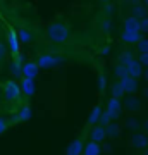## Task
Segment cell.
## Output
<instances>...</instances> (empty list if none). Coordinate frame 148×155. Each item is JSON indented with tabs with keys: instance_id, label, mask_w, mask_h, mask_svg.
<instances>
[{
	"instance_id": "6da1fadb",
	"label": "cell",
	"mask_w": 148,
	"mask_h": 155,
	"mask_svg": "<svg viewBox=\"0 0 148 155\" xmlns=\"http://www.w3.org/2000/svg\"><path fill=\"white\" fill-rule=\"evenodd\" d=\"M71 35H72L71 26L62 21H54L47 26V38L52 43H57V45L66 43V41L71 40Z\"/></svg>"
},
{
	"instance_id": "7a4b0ae2",
	"label": "cell",
	"mask_w": 148,
	"mask_h": 155,
	"mask_svg": "<svg viewBox=\"0 0 148 155\" xmlns=\"http://www.w3.org/2000/svg\"><path fill=\"white\" fill-rule=\"evenodd\" d=\"M2 95H4V98L5 102H11V104H16L21 100V86L17 81L14 79H7L5 83H2Z\"/></svg>"
},
{
	"instance_id": "3957f363",
	"label": "cell",
	"mask_w": 148,
	"mask_h": 155,
	"mask_svg": "<svg viewBox=\"0 0 148 155\" xmlns=\"http://www.w3.org/2000/svg\"><path fill=\"white\" fill-rule=\"evenodd\" d=\"M64 61H66V59L62 55H59V54L47 52V54H40L35 62L38 64L40 69H50V67H55V66H59V64H62Z\"/></svg>"
},
{
	"instance_id": "277c9868",
	"label": "cell",
	"mask_w": 148,
	"mask_h": 155,
	"mask_svg": "<svg viewBox=\"0 0 148 155\" xmlns=\"http://www.w3.org/2000/svg\"><path fill=\"white\" fill-rule=\"evenodd\" d=\"M7 45H9V52L12 57L21 55V41L17 38V29L9 28L7 29Z\"/></svg>"
},
{
	"instance_id": "5b68a950",
	"label": "cell",
	"mask_w": 148,
	"mask_h": 155,
	"mask_svg": "<svg viewBox=\"0 0 148 155\" xmlns=\"http://www.w3.org/2000/svg\"><path fill=\"white\" fill-rule=\"evenodd\" d=\"M84 134L86 133H83L81 136H77L76 140H72L71 143L67 145L66 155H83V148H84Z\"/></svg>"
},
{
	"instance_id": "8992f818",
	"label": "cell",
	"mask_w": 148,
	"mask_h": 155,
	"mask_svg": "<svg viewBox=\"0 0 148 155\" xmlns=\"http://www.w3.org/2000/svg\"><path fill=\"white\" fill-rule=\"evenodd\" d=\"M105 110L110 114L112 121H115L117 117L121 116V112H122V102H121V98H112V97H110V100H107V109H105Z\"/></svg>"
},
{
	"instance_id": "52a82bcc",
	"label": "cell",
	"mask_w": 148,
	"mask_h": 155,
	"mask_svg": "<svg viewBox=\"0 0 148 155\" xmlns=\"http://www.w3.org/2000/svg\"><path fill=\"white\" fill-rule=\"evenodd\" d=\"M119 84L122 86V90H124V93H129L133 95L134 91H138V79L136 78H131V76H124L119 79Z\"/></svg>"
},
{
	"instance_id": "ba28073f",
	"label": "cell",
	"mask_w": 148,
	"mask_h": 155,
	"mask_svg": "<svg viewBox=\"0 0 148 155\" xmlns=\"http://www.w3.org/2000/svg\"><path fill=\"white\" fill-rule=\"evenodd\" d=\"M40 72V67L35 61H28L22 64V76L21 78H28V79H35L38 76Z\"/></svg>"
},
{
	"instance_id": "9c48e42d",
	"label": "cell",
	"mask_w": 148,
	"mask_h": 155,
	"mask_svg": "<svg viewBox=\"0 0 148 155\" xmlns=\"http://www.w3.org/2000/svg\"><path fill=\"white\" fill-rule=\"evenodd\" d=\"M107 138V129L100 124H95L90 129V141H95V143H102L104 140Z\"/></svg>"
},
{
	"instance_id": "30bf717a",
	"label": "cell",
	"mask_w": 148,
	"mask_h": 155,
	"mask_svg": "<svg viewBox=\"0 0 148 155\" xmlns=\"http://www.w3.org/2000/svg\"><path fill=\"white\" fill-rule=\"evenodd\" d=\"M19 86H21V93H22V95H26V97H33L35 91H36V86H35V79L21 78V81H19Z\"/></svg>"
},
{
	"instance_id": "8fae6325",
	"label": "cell",
	"mask_w": 148,
	"mask_h": 155,
	"mask_svg": "<svg viewBox=\"0 0 148 155\" xmlns=\"http://www.w3.org/2000/svg\"><path fill=\"white\" fill-rule=\"evenodd\" d=\"M126 71H127V76H131V78H140L143 74V66H141V62L138 61V59H133L129 64L126 66Z\"/></svg>"
},
{
	"instance_id": "7c38bea8",
	"label": "cell",
	"mask_w": 148,
	"mask_h": 155,
	"mask_svg": "<svg viewBox=\"0 0 148 155\" xmlns=\"http://www.w3.org/2000/svg\"><path fill=\"white\" fill-rule=\"evenodd\" d=\"M29 119H31V107L28 105V104H24V105L19 109L17 116L11 121V124H16V122H24V121H29Z\"/></svg>"
},
{
	"instance_id": "4fadbf2b",
	"label": "cell",
	"mask_w": 148,
	"mask_h": 155,
	"mask_svg": "<svg viewBox=\"0 0 148 155\" xmlns=\"http://www.w3.org/2000/svg\"><path fill=\"white\" fill-rule=\"evenodd\" d=\"M122 26H124V31H134V33H141L140 29V19L133 16H127L124 21H122Z\"/></svg>"
},
{
	"instance_id": "5bb4252c",
	"label": "cell",
	"mask_w": 148,
	"mask_h": 155,
	"mask_svg": "<svg viewBox=\"0 0 148 155\" xmlns=\"http://www.w3.org/2000/svg\"><path fill=\"white\" fill-rule=\"evenodd\" d=\"M141 38H143L141 33H134V31H122L121 33L122 43H127V45H136Z\"/></svg>"
},
{
	"instance_id": "9a60e30c",
	"label": "cell",
	"mask_w": 148,
	"mask_h": 155,
	"mask_svg": "<svg viewBox=\"0 0 148 155\" xmlns=\"http://www.w3.org/2000/svg\"><path fill=\"white\" fill-rule=\"evenodd\" d=\"M22 57L17 55V57H12V62H11V74L14 78H19L22 76Z\"/></svg>"
},
{
	"instance_id": "2e32d148",
	"label": "cell",
	"mask_w": 148,
	"mask_h": 155,
	"mask_svg": "<svg viewBox=\"0 0 148 155\" xmlns=\"http://www.w3.org/2000/svg\"><path fill=\"white\" fill-rule=\"evenodd\" d=\"M100 153H102V147H100V143H95V141H88V143H84L83 155H100Z\"/></svg>"
},
{
	"instance_id": "e0dca14e",
	"label": "cell",
	"mask_w": 148,
	"mask_h": 155,
	"mask_svg": "<svg viewBox=\"0 0 148 155\" xmlns=\"http://www.w3.org/2000/svg\"><path fill=\"white\" fill-rule=\"evenodd\" d=\"M102 105H95L90 112V117H88V126H95V124H98L100 121V116H102Z\"/></svg>"
},
{
	"instance_id": "ac0fdd59",
	"label": "cell",
	"mask_w": 148,
	"mask_h": 155,
	"mask_svg": "<svg viewBox=\"0 0 148 155\" xmlns=\"http://www.w3.org/2000/svg\"><path fill=\"white\" fill-rule=\"evenodd\" d=\"M124 107H126L129 112L140 110V109H141V102H140L136 97H129V98H126V102H124Z\"/></svg>"
},
{
	"instance_id": "d6986e66",
	"label": "cell",
	"mask_w": 148,
	"mask_h": 155,
	"mask_svg": "<svg viewBox=\"0 0 148 155\" xmlns=\"http://www.w3.org/2000/svg\"><path fill=\"white\" fill-rule=\"evenodd\" d=\"M134 59V55H133L131 50H124V52H121L119 54V57H117V64H122V66H127L129 62Z\"/></svg>"
},
{
	"instance_id": "ffe728a7",
	"label": "cell",
	"mask_w": 148,
	"mask_h": 155,
	"mask_svg": "<svg viewBox=\"0 0 148 155\" xmlns=\"http://www.w3.org/2000/svg\"><path fill=\"white\" fill-rule=\"evenodd\" d=\"M131 12H133V17H136V19H143V17H146V5L136 4V5H133Z\"/></svg>"
},
{
	"instance_id": "44dd1931",
	"label": "cell",
	"mask_w": 148,
	"mask_h": 155,
	"mask_svg": "<svg viewBox=\"0 0 148 155\" xmlns=\"http://www.w3.org/2000/svg\"><path fill=\"white\" fill-rule=\"evenodd\" d=\"M17 38H19L21 43H29L33 36H31V31H29L28 28H19L17 29Z\"/></svg>"
},
{
	"instance_id": "7402d4cb",
	"label": "cell",
	"mask_w": 148,
	"mask_h": 155,
	"mask_svg": "<svg viewBox=\"0 0 148 155\" xmlns=\"http://www.w3.org/2000/svg\"><path fill=\"white\" fill-rule=\"evenodd\" d=\"M133 145H134V148H145L148 145V136L146 134H136L133 140Z\"/></svg>"
},
{
	"instance_id": "603a6c76",
	"label": "cell",
	"mask_w": 148,
	"mask_h": 155,
	"mask_svg": "<svg viewBox=\"0 0 148 155\" xmlns=\"http://www.w3.org/2000/svg\"><path fill=\"white\" fill-rule=\"evenodd\" d=\"M110 93H112V98H122V97L126 95L124 93V90H122V86L119 84V81L110 86Z\"/></svg>"
},
{
	"instance_id": "cb8c5ba5",
	"label": "cell",
	"mask_w": 148,
	"mask_h": 155,
	"mask_svg": "<svg viewBox=\"0 0 148 155\" xmlns=\"http://www.w3.org/2000/svg\"><path fill=\"white\" fill-rule=\"evenodd\" d=\"M105 129H107V136H109V138H115V136L119 134V126H117L114 121L110 122V124L105 127Z\"/></svg>"
},
{
	"instance_id": "d4e9b609",
	"label": "cell",
	"mask_w": 148,
	"mask_h": 155,
	"mask_svg": "<svg viewBox=\"0 0 148 155\" xmlns=\"http://www.w3.org/2000/svg\"><path fill=\"white\" fill-rule=\"evenodd\" d=\"M136 47H138V52L140 54H148V38H141L136 43Z\"/></svg>"
},
{
	"instance_id": "484cf974",
	"label": "cell",
	"mask_w": 148,
	"mask_h": 155,
	"mask_svg": "<svg viewBox=\"0 0 148 155\" xmlns=\"http://www.w3.org/2000/svg\"><path fill=\"white\" fill-rule=\"evenodd\" d=\"M114 72H115V76L119 78H124V76H127V71H126V66H122V64H117V66L114 67Z\"/></svg>"
},
{
	"instance_id": "4316f807",
	"label": "cell",
	"mask_w": 148,
	"mask_h": 155,
	"mask_svg": "<svg viewBox=\"0 0 148 155\" xmlns=\"http://www.w3.org/2000/svg\"><path fill=\"white\" fill-rule=\"evenodd\" d=\"M7 59V45L0 40V64H4Z\"/></svg>"
},
{
	"instance_id": "83f0119b",
	"label": "cell",
	"mask_w": 148,
	"mask_h": 155,
	"mask_svg": "<svg viewBox=\"0 0 148 155\" xmlns=\"http://www.w3.org/2000/svg\"><path fill=\"white\" fill-rule=\"evenodd\" d=\"M105 90H107V79H105L104 74H100L98 76V91L100 93H105Z\"/></svg>"
},
{
	"instance_id": "f1b7e54d",
	"label": "cell",
	"mask_w": 148,
	"mask_h": 155,
	"mask_svg": "<svg viewBox=\"0 0 148 155\" xmlns=\"http://www.w3.org/2000/svg\"><path fill=\"white\" fill-rule=\"evenodd\" d=\"M9 126H11V121H7V119H4V117H0V134L5 133Z\"/></svg>"
},
{
	"instance_id": "f546056e",
	"label": "cell",
	"mask_w": 148,
	"mask_h": 155,
	"mask_svg": "<svg viewBox=\"0 0 148 155\" xmlns=\"http://www.w3.org/2000/svg\"><path fill=\"white\" fill-rule=\"evenodd\" d=\"M140 29H141V33H148V16L140 19Z\"/></svg>"
},
{
	"instance_id": "4dcf8cb0",
	"label": "cell",
	"mask_w": 148,
	"mask_h": 155,
	"mask_svg": "<svg viewBox=\"0 0 148 155\" xmlns=\"http://www.w3.org/2000/svg\"><path fill=\"white\" fill-rule=\"evenodd\" d=\"M110 29H112V24H110V19L107 17V19L102 22V31H104V33H110Z\"/></svg>"
},
{
	"instance_id": "1f68e13d",
	"label": "cell",
	"mask_w": 148,
	"mask_h": 155,
	"mask_svg": "<svg viewBox=\"0 0 148 155\" xmlns=\"http://www.w3.org/2000/svg\"><path fill=\"white\" fill-rule=\"evenodd\" d=\"M112 12H114V7H112V4H110V2L104 4V14H105V16L110 17V14H112Z\"/></svg>"
},
{
	"instance_id": "d6a6232c",
	"label": "cell",
	"mask_w": 148,
	"mask_h": 155,
	"mask_svg": "<svg viewBox=\"0 0 148 155\" xmlns=\"http://www.w3.org/2000/svg\"><path fill=\"white\" fill-rule=\"evenodd\" d=\"M138 61L141 62V66L148 67V54H140V57H138Z\"/></svg>"
},
{
	"instance_id": "836d02e7",
	"label": "cell",
	"mask_w": 148,
	"mask_h": 155,
	"mask_svg": "<svg viewBox=\"0 0 148 155\" xmlns=\"http://www.w3.org/2000/svg\"><path fill=\"white\" fill-rule=\"evenodd\" d=\"M109 52H110V45H104V47H102V48L98 50V54H100V55H107Z\"/></svg>"
},
{
	"instance_id": "e575fe53",
	"label": "cell",
	"mask_w": 148,
	"mask_h": 155,
	"mask_svg": "<svg viewBox=\"0 0 148 155\" xmlns=\"http://www.w3.org/2000/svg\"><path fill=\"white\" fill-rule=\"evenodd\" d=\"M145 131L148 133V121H145Z\"/></svg>"
},
{
	"instance_id": "d590c367",
	"label": "cell",
	"mask_w": 148,
	"mask_h": 155,
	"mask_svg": "<svg viewBox=\"0 0 148 155\" xmlns=\"http://www.w3.org/2000/svg\"><path fill=\"white\" fill-rule=\"evenodd\" d=\"M143 74H145V78H146V81H148V69L146 71H143Z\"/></svg>"
},
{
	"instance_id": "8d00e7d4",
	"label": "cell",
	"mask_w": 148,
	"mask_h": 155,
	"mask_svg": "<svg viewBox=\"0 0 148 155\" xmlns=\"http://www.w3.org/2000/svg\"><path fill=\"white\" fill-rule=\"evenodd\" d=\"M98 2H104V4H107V2H110V0H98Z\"/></svg>"
},
{
	"instance_id": "74e56055",
	"label": "cell",
	"mask_w": 148,
	"mask_h": 155,
	"mask_svg": "<svg viewBox=\"0 0 148 155\" xmlns=\"http://www.w3.org/2000/svg\"><path fill=\"white\" fill-rule=\"evenodd\" d=\"M145 5H146V9H148V0H145Z\"/></svg>"
},
{
	"instance_id": "f35d334b",
	"label": "cell",
	"mask_w": 148,
	"mask_h": 155,
	"mask_svg": "<svg viewBox=\"0 0 148 155\" xmlns=\"http://www.w3.org/2000/svg\"><path fill=\"white\" fill-rule=\"evenodd\" d=\"M145 95H146V97H148V88H146V90H145Z\"/></svg>"
},
{
	"instance_id": "ab89813d",
	"label": "cell",
	"mask_w": 148,
	"mask_h": 155,
	"mask_svg": "<svg viewBox=\"0 0 148 155\" xmlns=\"http://www.w3.org/2000/svg\"><path fill=\"white\" fill-rule=\"evenodd\" d=\"M145 155H148V150H146V152H145Z\"/></svg>"
}]
</instances>
